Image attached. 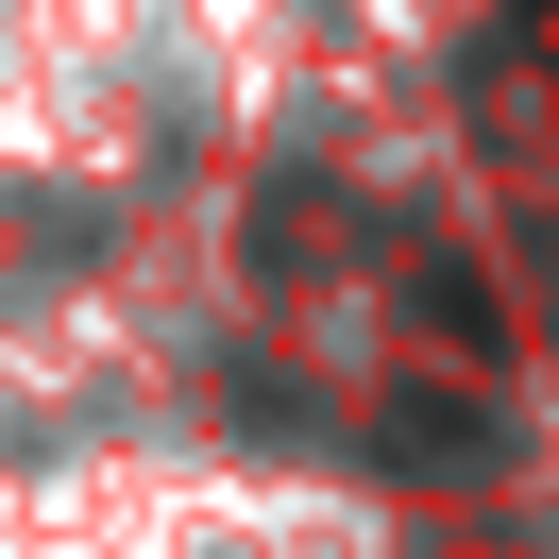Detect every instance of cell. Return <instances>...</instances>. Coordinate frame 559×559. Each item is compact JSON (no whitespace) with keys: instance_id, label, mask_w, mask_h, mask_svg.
<instances>
[{"instance_id":"cell-2","label":"cell","mask_w":559,"mask_h":559,"mask_svg":"<svg viewBox=\"0 0 559 559\" xmlns=\"http://www.w3.org/2000/svg\"><path fill=\"white\" fill-rule=\"evenodd\" d=\"M373 441L441 475V457H491V407H475V390H390V424H373Z\"/></svg>"},{"instance_id":"cell-1","label":"cell","mask_w":559,"mask_h":559,"mask_svg":"<svg viewBox=\"0 0 559 559\" xmlns=\"http://www.w3.org/2000/svg\"><path fill=\"white\" fill-rule=\"evenodd\" d=\"M407 322H424V340H457L475 373L509 356V306H491V272H475V254H407Z\"/></svg>"}]
</instances>
